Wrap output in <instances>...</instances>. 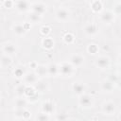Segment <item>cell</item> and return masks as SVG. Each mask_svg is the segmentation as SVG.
I'll list each match as a JSON object with an SVG mask.
<instances>
[{"instance_id": "obj_1", "label": "cell", "mask_w": 121, "mask_h": 121, "mask_svg": "<svg viewBox=\"0 0 121 121\" xmlns=\"http://www.w3.org/2000/svg\"><path fill=\"white\" fill-rule=\"evenodd\" d=\"M59 67V76L62 78H71L73 77L76 69L70 64L68 60H63L60 63H58Z\"/></svg>"}, {"instance_id": "obj_2", "label": "cell", "mask_w": 121, "mask_h": 121, "mask_svg": "<svg viewBox=\"0 0 121 121\" xmlns=\"http://www.w3.org/2000/svg\"><path fill=\"white\" fill-rule=\"evenodd\" d=\"M29 27H30V25H29L28 22H26V23L15 22V23L11 26L12 32H13L14 35H16L17 37H22V36L26 35V32L28 31Z\"/></svg>"}, {"instance_id": "obj_3", "label": "cell", "mask_w": 121, "mask_h": 121, "mask_svg": "<svg viewBox=\"0 0 121 121\" xmlns=\"http://www.w3.org/2000/svg\"><path fill=\"white\" fill-rule=\"evenodd\" d=\"M1 51L3 53V55H6V56H9V57H13L17 54V51H18V48H17V45L13 43V42H5L4 43H2L1 45Z\"/></svg>"}, {"instance_id": "obj_4", "label": "cell", "mask_w": 121, "mask_h": 121, "mask_svg": "<svg viewBox=\"0 0 121 121\" xmlns=\"http://www.w3.org/2000/svg\"><path fill=\"white\" fill-rule=\"evenodd\" d=\"M71 12L66 7H60L55 11V18L59 22H67L70 18Z\"/></svg>"}, {"instance_id": "obj_5", "label": "cell", "mask_w": 121, "mask_h": 121, "mask_svg": "<svg viewBox=\"0 0 121 121\" xmlns=\"http://www.w3.org/2000/svg\"><path fill=\"white\" fill-rule=\"evenodd\" d=\"M83 30V33L86 37L88 38H93L95 36L97 35L98 33V26L94 22H89V23H86L82 28Z\"/></svg>"}, {"instance_id": "obj_6", "label": "cell", "mask_w": 121, "mask_h": 121, "mask_svg": "<svg viewBox=\"0 0 121 121\" xmlns=\"http://www.w3.org/2000/svg\"><path fill=\"white\" fill-rule=\"evenodd\" d=\"M68 61L70 62V64L75 68H79L81 67L84 62H85V57L82 55V54H79V53H74L72 54L70 57H69V60Z\"/></svg>"}, {"instance_id": "obj_7", "label": "cell", "mask_w": 121, "mask_h": 121, "mask_svg": "<svg viewBox=\"0 0 121 121\" xmlns=\"http://www.w3.org/2000/svg\"><path fill=\"white\" fill-rule=\"evenodd\" d=\"M116 104L112 100L104 101L101 105V112L105 115H112L116 112Z\"/></svg>"}, {"instance_id": "obj_8", "label": "cell", "mask_w": 121, "mask_h": 121, "mask_svg": "<svg viewBox=\"0 0 121 121\" xmlns=\"http://www.w3.org/2000/svg\"><path fill=\"white\" fill-rule=\"evenodd\" d=\"M78 105L81 108L88 109V108L93 107V105H94V98H93L92 95H90L85 93V94H83V95L78 96Z\"/></svg>"}, {"instance_id": "obj_9", "label": "cell", "mask_w": 121, "mask_h": 121, "mask_svg": "<svg viewBox=\"0 0 121 121\" xmlns=\"http://www.w3.org/2000/svg\"><path fill=\"white\" fill-rule=\"evenodd\" d=\"M71 89L73 91V93L79 96L83 94L86 93V90H87V86L86 84L83 82V81H80V80H77V81H74L71 85Z\"/></svg>"}, {"instance_id": "obj_10", "label": "cell", "mask_w": 121, "mask_h": 121, "mask_svg": "<svg viewBox=\"0 0 121 121\" xmlns=\"http://www.w3.org/2000/svg\"><path fill=\"white\" fill-rule=\"evenodd\" d=\"M46 10H47V5L45 3L41 2V1L31 3L30 11H33V12L41 15V16H43V14L46 12Z\"/></svg>"}, {"instance_id": "obj_11", "label": "cell", "mask_w": 121, "mask_h": 121, "mask_svg": "<svg viewBox=\"0 0 121 121\" xmlns=\"http://www.w3.org/2000/svg\"><path fill=\"white\" fill-rule=\"evenodd\" d=\"M99 19L103 24H107L110 25L112 23L114 22L115 19V15L113 14V12L112 10H106L103 9L100 13H99Z\"/></svg>"}, {"instance_id": "obj_12", "label": "cell", "mask_w": 121, "mask_h": 121, "mask_svg": "<svg viewBox=\"0 0 121 121\" xmlns=\"http://www.w3.org/2000/svg\"><path fill=\"white\" fill-rule=\"evenodd\" d=\"M110 64H111V60L108 56H105V55L98 56L95 60V65L101 70L109 68Z\"/></svg>"}, {"instance_id": "obj_13", "label": "cell", "mask_w": 121, "mask_h": 121, "mask_svg": "<svg viewBox=\"0 0 121 121\" xmlns=\"http://www.w3.org/2000/svg\"><path fill=\"white\" fill-rule=\"evenodd\" d=\"M22 79H23V83H25L26 85L33 86L40 78H38V76L36 75V73L34 71H28V72H26V74Z\"/></svg>"}, {"instance_id": "obj_14", "label": "cell", "mask_w": 121, "mask_h": 121, "mask_svg": "<svg viewBox=\"0 0 121 121\" xmlns=\"http://www.w3.org/2000/svg\"><path fill=\"white\" fill-rule=\"evenodd\" d=\"M41 112L48 114V115H51L53 114L55 112H56V105L53 101L51 100H46V101H43L41 105Z\"/></svg>"}, {"instance_id": "obj_15", "label": "cell", "mask_w": 121, "mask_h": 121, "mask_svg": "<svg viewBox=\"0 0 121 121\" xmlns=\"http://www.w3.org/2000/svg\"><path fill=\"white\" fill-rule=\"evenodd\" d=\"M14 7L16 10L20 13H26L30 11L31 2L29 1H16L14 2Z\"/></svg>"}, {"instance_id": "obj_16", "label": "cell", "mask_w": 121, "mask_h": 121, "mask_svg": "<svg viewBox=\"0 0 121 121\" xmlns=\"http://www.w3.org/2000/svg\"><path fill=\"white\" fill-rule=\"evenodd\" d=\"M115 86H116V83L111 81V80L108 79V78H107V79H104V80L101 81V83H100V88H101V90H102L103 92H112V91L114 90Z\"/></svg>"}, {"instance_id": "obj_17", "label": "cell", "mask_w": 121, "mask_h": 121, "mask_svg": "<svg viewBox=\"0 0 121 121\" xmlns=\"http://www.w3.org/2000/svg\"><path fill=\"white\" fill-rule=\"evenodd\" d=\"M34 88L37 93H46L49 90V85L47 82L43 81L42 79H39L34 85Z\"/></svg>"}, {"instance_id": "obj_18", "label": "cell", "mask_w": 121, "mask_h": 121, "mask_svg": "<svg viewBox=\"0 0 121 121\" xmlns=\"http://www.w3.org/2000/svg\"><path fill=\"white\" fill-rule=\"evenodd\" d=\"M28 101L26 97L24 96H17L14 100V108L15 110H21V109H26Z\"/></svg>"}, {"instance_id": "obj_19", "label": "cell", "mask_w": 121, "mask_h": 121, "mask_svg": "<svg viewBox=\"0 0 121 121\" xmlns=\"http://www.w3.org/2000/svg\"><path fill=\"white\" fill-rule=\"evenodd\" d=\"M47 77H57L59 76V67L58 63H49L46 65Z\"/></svg>"}, {"instance_id": "obj_20", "label": "cell", "mask_w": 121, "mask_h": 121, "mask_svg": "<svg viewBox=\"0 0 121 121\" xmlns=\"http://www.w3.org/2000/svg\"><path fill=\"white\" fill-rule=\"evenodd\" d=\"M90 7H91V9L95 12V13H100L102 10H103V2L100 1V0H95V1H93L91 2L90 4Z\"/></svg>"}, {"instance_id": "obj_21", "label": "cell", "mask_w": 121, "mask_h": 121, "mask_svg": "<svg viewBox=\"0 0 121 121\" xmlns=\"http://www.w3.org/2000/svg\"><path fill=\"white\" fill-rule=\"evenodd\" d=\"M34 72L36 73V75L38 76V78H42L44 77H47V70H46V65L43 64H38V66L36 67V69L34 70Z\"/></svg>"}, {"instance_id": "obj_22", "label": "cell", "mask_w": 121, "mask_h": 121, "mask_svg": "<svg viewBox=\"0 0 121 121\" xmlns=\"http://www.w3.org/2000/svg\"><path fill=\"white\" fill-rule=\"evenodd\" d=\"M54 44H55L54 40H53L51 37H44V38L43 39V41H42V45H43V47L45 48V49H48V50L52 49V48L54 47Z\"/></svg>"}, {"instance_id": "obj_23", "label": "cell", "mask_w": 121, "mask_h": 121, "mask_svg": "<svg viewBox=\"0 0 121 121\" xmlns=\"http://www.w3.org/2000/svg\"><path fill=\"white\" fill-rule=\"evenodd\" d=\"M42 18H43V16H41V15H39V14L33 12V11H29L28 12V15H27V19L29 21L28 23H30V24L39 23V22H41Z\"/></svg>"}, {"instance_id": "obj_24", "label": "cell", "mask_w": 121, "mask_h": 121, "mask_svg": "<svg viewBox=\"0 0 121 121\" xmlns=\"http://www.w3.org/2000/svg\"><path fill=\"white\" fill-rule=\"evenodd\" d=\"M26 74V70H25V66L23 65H18L14 70H13V75L14 77L18 78H23V77Z\"/></svg>"}, {"instance_id": "obj_25", "label": "cell", "mask_w": 121, "mask_h": 121, "mask_svg": "<svg viewBox=\"0 0 121 121\" xmlns=\"http://www.w3.org/2000/svg\"><path fill=\"white\" fill-rule=\"evenodd\" d=\"M12 63V58L11 57H9V56H6V55H2L1 58H0V64H1V67H7V66H9L10 64Z\"/></svg>"}, {"instance_id": "obj_26", "label": "cell", "mask_w": 121, "mask_h": 121, "mask_svg": "<svg viewBox=\"0 0 121 121\" xmlns=\"http://www.w3.org/2000/svg\"><path fill=\"white\" fill-rule=\"evenodd\" d=\"M87 52L91 55H96L99 52V46L96 43H89L87 45Z\"/></svg>"}, {"instance_id": "obj_27", "label": "cell", "mask_w": 121, "mask_h": 121, "mask_svg": "<svg viewBox=\"0 0 121 121\" xmlns=\"http://www.w3.org/2000/svg\"><path fill=\"white\" fill-rule=\"evenodd\" d=\"M62 39H63V42H64L65 43H67V44H72V43L75 42V35H74L73 33L68 32V33H66V34L63 35Z\"/></svg>"}, {"instance_id": "obj_28", "label": "cell", "mask_w": 121, "mask_h": 121, "mask_svg": "<svg viewBox=\"0 0 121 121\" xmlns=\"http://www.w3.org/2000/svg\"><path fill=\"white\" fill-rule=\"evenodd\" d=\"M26 87V85L25 83H20L15 87V93H16L17 96H24Z\"/></svg>"}, {"instance_id": "obj_29", "label": "cell", "mask_w": 121, "mask_h": 121, "mask_svg": "<svg viewBox=\"0 0 121 121\" xmlns=\"http://www.w3.org/2000/svg\"><path fill=\"white\" fill-rule=\"evenodd\" d=\"M36 121H50V115L43 112H40L36 115Z\"/></svg>"}, {"instance_id": "obj_30", "label": "cell", "mask_w": 121, "mask_h": 121, "mask_svg": "<svg viewBox=\"0 0 121 121\" xmlns=\"http://www.w3.org/2000/svg\"><path fill=\"white\" fill-rule=\"evenodd\" d=\"M40 31H41V33L44 36V37H47V35L50 33V31H51V28H50V26H43L41 28H40Z\"/></svg>"}, {"instance_id": "obj_31", "label": "cell", "mask_w": 121, "mask_h": 121, "mask_svg": "<svg viewBox=\"0 0 121 121\" xmlns=\"http://www.w3.org/2000/svg\"><path fill=\"white\" fill-rule=\"evenodd\" d=\"M120 8H121V3L120 2H116L115 5L113 6V10H112L115 16H118L120 14Z\"/></svg>"}, {"instance_id": "obj_32", "label": "cell", "mask_w": 121, "mask_h": 121, "mask_svg": "<svg viewBox=\"0 0 121 121\" xmlns=\"http://www.w3.org/2000/svg\"><path fill=\"white\" fill-rule=\"evenodd\" d=\"M2 5H3L5 8H7V9H11V8L14 7V2H13V1H9V0H8V1H4V2H2Z\"/></svg>"}, {"instance_id": "obj_33", "label": "cell", "mask_w": 121, "mask_h": 121, "mask_svg": "<svg viewBox=\"0 0 121 121\" xmlns=\"http://www.w3.org/2000/svg\"><path fill=\"white\" fill-rule=\"evenodd\" d=\"M30 116H31V112H30V111L25 109V110H24V113H23V118L26 119V120H28Z\"/></svg>"}, {"instance_id": "obj_34", "label": "cell", "mask_w": 121, "mask_h": 121, "mask_svg": "<svg viewBox=\"0 0 121 121\" xmlns=\"http://www.w3.org/2000/svg\"><path fill=\"white\" fill-rule=\"evenodd\" d=\"M68 119V116L64 113H61V114H59L57 116V121H67Z\"/></svg>"}, {"instance_id": "obj_35", "label": "cell", "mask_w": 121, "mask_h": 121, "mask_svg": "<svg viewBox=\"0 0 121 121\" xmlns=\"http://www.w3.org/2000/svg\"><path fill=\"white\" fill-rule=\"evenodd\" d=\"M29 66H30V67L33 69V71H34V70L36 69V67L38 66V63H37V62H35V61H33V62L29 63Z\"/></svg>"}, {"instance_id": "obj_36", "label": "cell", "mask_w": 121, "mask_h": 121, "mask_svg": "<svg viewBox=\"0 0 121 121\" xmlns=\"http://www.w3.org/2000/svg\"><path fill=\"white\" fill-rule=\"evenodd\" d=\"M15 121H27V120H26V119H24V118H16Z\"/></svg>"}, {"instance_id": "obj_37", "label": "cell", "mask_w": 121, "mask_h": 121, "mask_svg": "<svg viewBox=\"0 0 121 121\" xmlns=\"http://www.w3.org/2000/svg\"><path fill=\"white\" fill-rule=\"evenodd\" d=\"M1 98H2V94H1V92H0V100H1Z\"/></svg>"}, {"instance_id": "obj_38", "label": "cell", "mask_w": 121, "mask_h": 121, "mask_svg": "<svg viewBox=\"0 0 121 121\" xmlns=\"http://www.w3.org/2000/svg\"><path fill=\"white\" fill-rule=\"evenodd\" d=\"M1 5H2V2H0V6H1Z\"/></svg>"}, {"instance_id": "obj_39", "label": "cell", "mask_w": 121, "mask_h": 121, "mask_svg": "<svg viewBox=\"0 0 121 121\" xmlns=\"http://www.w3.org/2000/svg\"><path fill=\"white\" fill-rule=\"evenodd\" d=\"M90 121H95V120H90Z\"/></svg>"}, {"instance_id": "obj_40", "label": "cell", "mask_w": 121, "mask_h": 121, "mask_svg": "<svg viewBox=\"0 0 121 121\" xmlns=\"http://www.w3.org/2000/svg\"><path fill=\"white\" fill-rule=\"evenodd\" d=\"M0 68H1V64H0Z\"/></svg>"}]
</instances>
